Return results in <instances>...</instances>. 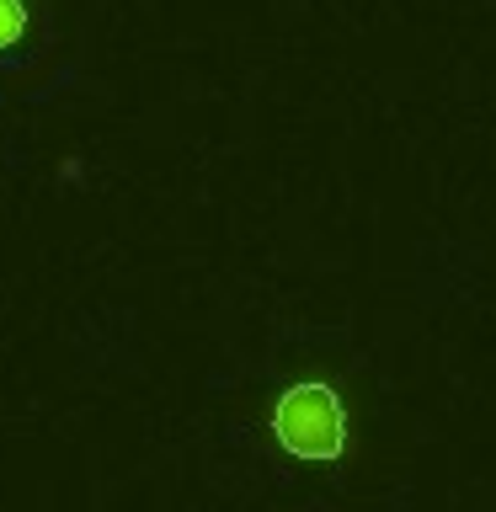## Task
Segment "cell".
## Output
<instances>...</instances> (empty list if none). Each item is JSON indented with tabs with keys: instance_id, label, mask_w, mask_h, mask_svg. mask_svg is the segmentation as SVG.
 <instances>
[{
	"instance_id": "obj_1",
	"label": "cell",
	"mask_w": 496,
	"mask_h": 512,
	"mask_svg": "<svg viewBox=\"0 0 496 512\" xmlns=\"http://www.w3.org/2000/svg\"><path fill=\"white\" fill-rule=\"evenodd\" d=\"M262 432L288 464H352L363 443V411L358 395L342 374L331 368H299V374L278 379V390L262 406Z\"/></svg>"
},
{
	"instance_id": "obj_2",
	"label": "cell",
	"mask_w": 496,
	"mask_h": 512,
	"mask_svg": "<svg viewBox=\"0 0 496 512\" xmlns=\"http://www.w3.org/2000/svg\"><path fill=\"white\" fill-rule=\"evenodd\" d=\"M22 32H27V6L22 0H0V48L22 43Z\"/></svg>"
}]
</instances>
